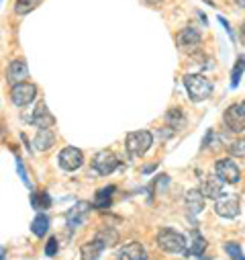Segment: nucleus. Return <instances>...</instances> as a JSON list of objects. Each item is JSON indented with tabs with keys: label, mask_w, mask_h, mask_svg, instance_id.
<instances>
[{
	"label": "nucleus",
	"mask_w": 245,
	"mask_h": 260,
	"mask_svg": "<svg viewBox=\"0 0 245 260\" xmlns=\"http://www.w3.org/2000/svg\"><path fill=\"white\" fill-rule=\"evenodd\" d=\"M192 236H194V242H192V246L188 248L186 256H202V252H205V248H207V240L200 236L198 230H192Z\"/></svg>",
	"instance_id": "nucleus-20"
},
{
	"label": "nucleus",
	"mask_w": 245,
	"mask_h": 260,
	"mask_svg": "<svg viewBox=\"0 0 245 260\" xmlns=\"http://www.w3.org/2000/svg\"><path fill=\"white\" fill-rule=\"evenodd\" d=\"M39 201H41V209H49V207H51V197H49L45 190L39 194Z\"/></svg>",
	"instance_id": "nucleus-29"
},
{
	"label": "nucleus",
	"mask_w": 245,
	"mask_h": 260,
	"mask_svg": "<svg viewBox=\"0 0 245 260\" xmlns=\"http://www.w3.org/2000/svg\"><path fill=\"white\" fill-rule=\"evenodd\" d=\"M157 248L166 254H180L186 250V238L172 228H161L157 232Z\"/></svg>",
	"instance_id": "nucleus-2"
},
{
	"label": "nucleus",
	"mask_w": 245,
	"mask_h": 260,
	"mask_svg": "<svg viewBox=\"0 0 245 260\" xmlns=\"http://www.w3.org/2000/svg\"><path fill=\"white\" fill-rule=\"evenodd\" d=\"M53 144H55V134L51 129H39L37 136H35V148L39 152H47Z\"/></svg>",
	"instance_id": "nucleus-18"
},
{
	"label": "nucleus",
	"mask_w": 245,
	"mask_h": 260,
	"mask_svg": "<svg viewBox=\"0 0 245 260\" xmlns=\"http://www.w3.org/2000/svg\"><path fill=\"white\" fill-rule=\"evenodd\" d=\"M37 96V86L31 84V82H21V84H15L13 90H11V101L17 105V107H27L35 101Z\"/></svg>",
	"instance_id": "nucleus-7"
},
{
	"label": "nucleus",
	"mask_w": 245,
	"mask_h": 260,
	"mask_svg": "<svg viewBox=\"0 0 245 260\" xmlns=\"http://www.w3.org/2000/svg\"><path fill=\"white\" fill-rule=\"evenodd\" d=\"M243 72H245V55H239V57H237V61H235L233 74H231V88H237V86H239Z\"/></svg>",
	"instance_id": "nucleus-22"
},
{
	"label": "nucleus",
	"mask_w": 245,
	"mask_h": 260,
	"mask_svg": "<svg viewBox=\"0 0 245 260\" xmlns=\"http://www.w3.org/2000/svg\"><path fill=\"white\" fill-rule=\"evenodd\" d=\"M241 105H243V109H245V101H243V103H241Z\"/></svg>",
	"instance_id": "nucleus-35"
},
{
	"label": "nucleus",
	"mask_w": 245,
	"mask_h": 260,
	"mask_svg": "<svg viewBox=\"0 0 245 260\" xmlns=\"http://www.w3.org/2000/svg\"><path fill=\"white\" fill-rule=\"evenodd\" d=\"M215 211H217V215H221V217L233 219V217L239 215V199L235 197V194H225V197L217 199Z\"/></svg>",
	"instance_id": "nucleus-10"
},
{
	"label": "nucleus",
	"mask_w": 245,
	"mask_h": 260,
	"mask_svg": "<svg viewBox=\"0 0 245 260\" xmlns=\"http://www.w3.org/2000/svg\"><path fill=\"white\" fill-rule=\"evenodd\" d=\"M31 123L37 125L39 129H49V127L55 125V117L49 113V109H47L45 103H39L37 109H35V113H33V117H31Z\"/></svg>",
	"instance_id": "nucleus-13"
},
{
	"label": "nucleus",
	"mask_w": 245,
	"mask_h": 260,
	"mask_svg": "<svg viewBox=\"0 0 245 260\" xmlns=\"http://www.w3.org/2000/svg\"><path fill=\"white\" fill-rule=\"evenodd\" d=\"M241 35H243V37H245V21H243V23H241Z\"/></svg>",
	"instance_id": "nucleus-32"
},
{
	"label": "nucleus",
	"mask_w": 245,
	"mask_h": 260,
	"mask_svg": "<svg viewBox=\"0 0 245 260\" xmlns=\"http://www.w3.org/2000/svg\"><path fill=\"white\" fill-rule=\"evenodd\" d=\"M57 248H59L57 246V238H49L47 244H45V256H49V258L55 256L57 254Z\"/></svg>",
	"instance_id": "nucleus-28"
},
{
	"label": "nucleus",
	"mask_w": 245,
	"mask_h": 260,
	"mask_svg": "<svg viewBox=\"0 0 245 260\" xmlns=\"http://www.w3.org/2000/svg\"><path fill=\"white\" fill-rule=\"evenodd\" d=\"M88 209H90V205L88 203H78L74 209H70V213L66 215V221H68V228H78L84 219H86V215H88Z\"/></svg>",
	"instance_id": "nucleus-17"
},
{
	"label": "nucleus",
	"mask_w": 245,
	"mask_h": 260,
	"mask_svg": "<svg viewBox=\"0 0 245 260\" xmlns=\"http://www.w3.org/2000/svg\"><path fill=\"white\" fill-rule=\"evenodd\" d=\"M166 121L172 125V129H176V127H180L184 123V113L180 109H170L168 115H166Z\"/></svg>",
	"instance_id": "nucleus-26"
},
{
	"label": "nucleus",
	"mask_w": 245,
	"mask_h": 260,
	"mask_svg": "<svg viewBox=\"0 0 245 260\" xmlns=\"http://www.w3.org/2000/svg\"><path fill=\"white\" fill-rule=\"evenodd\" d=\"M145 258H147L145 248L139 242H129L123 248H118L114 254V260H145Z\"/></svg>",
	"instance_id": "nucleus-11"
},
{
	"label": "nucleus",
	"mask_w": 245,
	"mask_h": 260,
	"mask_svg": "<svg viewBox=\"0 0 245 260\" xmlns=\"http://www.w3.org/2000/svg\"><path fill=\"white\" fill-rule=\"evenodd\" d=\"M151 146H153V136H151V132H147V129L131 132L125 140V148H127L129 156H133V158L143 156Z\"/></svg>",
	"instance_id": "nucleus-3"
},
{
	"label": "nucleus",
	"mask_w": 245,
	"mask_h": 260,
	"mask_svg": "<svg viewBox=\"0 0 245 260\" xmlns=\"http://www.w3.org/2000/svg\"><path fill=\"white\" fill-rule=\"evenodd\" d=\"M27 76H29V68H27V63L23 59L11 61V66H9V82L21 84V82H27Z\"/></svg>",
	"instance_id": "nucleus-15"
},
{
	"label": "nucleus",
	"mask_w": 245,
	"mask_h": 260,
	"mask_svg": "<svg viewBox=\"0 0 245 260\" xmlns=\"http://www.w3.org/2000/svg\"><path fill=\"white\" fill-rule=\"evenodd\" d=\"M59 166H61V170H66V172H74V170H78L82 164H84V154H82V150H78V148H64L59 152Z\"/></svg>",
	"instance_id": "nucleus-8"
},
{
	"label": "nucleus",
	"mask_w": 245,
	"mask_h": 260,
	"mask_svg": "<svg viewBox=\"0 0 245 260\" xmlns=\"http://www.w3.org/2000/svg\"><path fill=\"white\" fill-rule=\"evenodd\" d=\"M147 3H151V5H159V3H164V0H147Z\"/></svg>",
	"instance_id": "nucleus-33"
},
{
	"label": "nucleus",
	"mask_w": 245,
	"mask_h": 260,
	"mask_svg": "<svg viewBox=\"0 0 245 260\" xmlns=\"http://www.w3.org/2000/svg\"><path fill=\"white\" fill-rule=\"evenodd\" d=\"M186 209H188V213L192 215V217H196L202 209H205V194L198 190V188H192V190H188L186 192Z\"/></svg>",
	"instance_id": "nucleus-14"
},
{
	"label": "nucleus",
	"mask_w": 245,
	"mask_h": 260,
	"mask_svg": "<svg viewBox=\"0 0 245 260\" xmlns=\"http://www.w3.org/2000/svg\"><path fill=\"white\" fill-rule=\"evenodd\" d=\"M223 180L217 176V174H213V176H207L205 178V182H202V186H200V192L205 194V199H221L223 197Z\"/></svg>",
	"instance_id": "nucleus-12"
},
{
	"label": "nucleus",
	"mask_w": 245,
	"mask_h": 260,
	"mask_svg": "<svg viewBox=\"0 0 245 260\" xmlns=\"http://www.w3.org/2000/svg\"><path fill=\"white\" fill-rule=\"evenodd\" d=\"M31 230H33V234L35 236H45L47 234V230H49V217L45 215V213H37V217L33 219V223H31Z\"/></svg>",
	"instance_id": "nucleus-21"
},
{
	"label": "nucleus",
	"mask_w": 245,
	"mask_h": 260,
	"mask_svg": "<svg viewBox=\"0 0 245 260\" xmlns=\"http://www.w3.org/2000/svg\"><path fill=\"white\" fill-rule=\"evenodd\" d=\"M184 86H186L188 96L194 103L207 101L213 94V82L205 74H186L184 76Z\"/></svg>",
	"instance_id": "nucleus-1"
},
{
	"label": "nucleus",
	"mask_w": 245,
	"mask_h": 260,
	"mask_svg": "<svg viewBox=\"0 0 245 260\" xmlns=\"http://www.w3.org/2000/svg\"><path fill=\"white\" fill-rule=\"evenodd\" d=\"M102 250H104V244L98 238H94V240L86 242L80 248V260H98L100 254H102Z\"/></svg>",
	"instance_id": "nucleus-16"
},
{
	"label": "nucleus",
	"mask_w": 245,
	"mask_h": 260,
	"mask_svg": "<svg viewBox=\"0 0 245 260\" xmlns=\"http://www.w3.org/2000/svg\"><path fill=\"white\" fill-rule=\"evenodd\" d=\"M116 188L110 184V186H106V188H100L98 192H96V199H94V205L92 207H96V209H106L108 205H110V199H112V192H114Z\"/></svg>",
	"instance_id": "nucleus-19"
},
{
	"label": "nucleus",
	"mask_w": 245,
	"mask_h": 260,
	"mask_svg": "<svg viewBox=\"0 0 245 260\" xmlns=\"http://www.w3.org/2000/svg\"><path fill=\"white\" fill-rule=\"evenodd\" d=\"M94 238H98L104 246H114V244H116V240H118V234H116L112 228H104V230H100Z\"/></svg>",
	"instance_id": "nucleus-23"
},
{
	"label": "nucleus",
	"mask_w": 245,
	"mask_h": 260,
	"mask_svg": "<svg viewBox=\"0 0 245 260\" xmlns=\"http://www.w3.org/2000/svg\"><path fill=\"white\" fill-rule=\"evenodd\" d=\"M200 41H202V35H200V31H196L194 27H186V29H182V31L176 35V45H178L180 49H184V51L196 49V47L200 45Z\"/></svg>",
	"instance_id": "nucleus-9"
},
{
	"label": "nucleus",
	"mask_w": 245,
	"mask_h": 260,
	"mask_svg": "<svg viewBox=\"0 0 245 260\" xmlns=\"http://www.w3.org/2000/svg\"><path fill=\"white\" fill-rule=\"evenodd\" d=\"M235 5L241 7V9H245V0H235Z\"/></svg>",
	"instance_id": "nucleus-31"
},
{
	"label": "nucleus",
	"mask_w": 245,
	"mask_h": 260,
	"mask_svg": "<svg viewBox=\"0 0 245 260\" xmlns=\"http://www.w3.org/2000/svg\"><path fill=\"white\" fill-rule=\"evenodd\" d=\"M225 250L231 254V258H233V260H245V256H243V252H241L239 244H235V242H229V244L225 246Z\"/></svg>",
	"instance_id": "nucleus-27"
},
{
	"label": "nucleus",
	"mask_w": 245,
	"mask_h": 260,
	"mask_svg": "<svg viewBox=\"0 0 245 260\" xmlns=\"http://www.w3.org/2000/svg\"><path fill=\"white\" fill-rule=\"evenodd\" d=\"M0 260H5V250L0 248Z\"/></svg>",
	"instance_id": "nucleus-34"
},
{
	"label": "nucleus",
	"mask_w": 245,
	"mask_h": 260,
	"mask_svg": "<svg viewBox=\"0 0 245 260\" xmlns=\"http://www.w3.org/2000/svg\"><path fill=\"white\" fill-rule=\"evenodd\" d=\"M227 150H229V154L233 158H245V138H239V140L231 142L227 146Z\"/></svg>",
	"instance_id": "nucleus-25"
},
{
	"label": "nucleus",
	"mask_w": 245,
	"mask_h": 260,
	"mask_svg": "<svg viewBox=\"0 0 245 260\" xmlns=\"http://www.w3.org/2000/svg\"><path fill=\"white\" fill-rule=\"evenodd\" d=\"M223 121H225L229 132H233V134L243 132L245 129V109H243V105L237 103V105L227 107V111L223 115Z\"/></svg>",
	"instance_id": "nucleus-5"
},
{
	"label": "nucleus",
	"mask_w": 245,
	"mask_h": 260,
	"mask_svg": "<svg viewBox=\"0 0 245 260\" xmlns=\"http://www.w3.org/2000/svg\"><path fill=\"white\" fill-rule=\"evenodd\" d=\"M155 168H157V164H151V166H145L143 172H151V170H155Z\"/></svg>",
	"instance_id": "nucleus-30"
},
{
	"label": "nucleus",
	"mask_w": 245,
	"mask_h": 260,
	"mask_svg": "<svg viewBox=\"0 0 245 260\" xmlns=\"http://www.w3.org/2000/svg\"><path fill=\"white\" fill-rule=\"evenodd\" d=\"M41 0H17L15 3V13L17 15H29L33 9H37V5Z\"/></svg>",
	"instance_id": "nucleus-24"
},
{
	"label": "nucleus",
	"mask_w": 245,
	"mask_h": 260,
	"mask_svg": "<svg viewBox=\"0 0 245 260\" xmlns=\"http://www.w3.org/2000/svg\"><path fill=\"white\" fill-rule=\"evenodd\" d=\"M215 174L227 184H237L241 180V170L233 158H219L215 162Z\"/></svg>",
	"instance_id": "nucleus-4"
},
{
	"label": "nucleus",
	"mask_w": 245,
	"mask_h": 260,
	"mask_svg": "<svg viewBox=\"0 0 245 260\" xmlns=\"http://www.w3.org/2000/svg\"><path fill=\"white\" fill-rule=\"evenodd\" d=\"M92 166H94V170H96L98 174L106 176V174L114 172V170L120 166V160L116 158L114 152H110V150H102V152H98V154L94 156Z\"/></svg>",
	"instance_id": "nucleus-6"
}]
</instances>
